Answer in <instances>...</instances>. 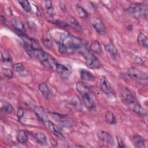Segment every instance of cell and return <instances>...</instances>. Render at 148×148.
<instances>
[{"mask_svg":"<svg viewBox=\"0 0 148 148\" xmlns=\"http://www.w3.org/2000/svg\"><path fill=\"white\" fill-rule=\"evenodd\" d=\"M97 135L98 137L105 142L108 143L109 144L113 143V137L109 132L103 130H99Z\"/></svg>","mask_w":148,"mask_h":148,"instance_id":"obj_11","label":"cell"},{"mask_svg":"<svg viewBox=\"0 0 148 148\" xmlns=\"http://www.w3.org/2000/svg\"><path fill=\"white\" fill-rule=\"evenodd\" d=\"M127 75L136 80H147V74L135 67H131L127 71Z\"/></svg>","mask_w":148,"mask_h":148,"instance_id":"obj_7","label":"cell"},{"mask_svg":"<svg viewBox=\"0 0 148 148\" xmlns=\"http://www.w3.org/2000/svg\"><path fill=\"white\" fill-rule=\"evenodd\" d=\"M71 102L72 105L73 106V108H75L76 110H77L79 111L82 110V102H81L80 98L77 96H76V95L74 96L72 98V99H71Z\"/></svg>","mask_w":148,"mask_h":148,"instance_id":"obj_20","label":"cell"},{"mask_svg":"<svg viewBox=\"0 0 148 148\" xmlns=\"http://www.w3.org/2000/svg\"><path fill=\"white\" fill-rule=\"evenodd\" d=\"M2 73L3 74L7 77L8 78H12L13 76V73L12 72V71L10 69H8V68H2Z\"/></svg>","mask_w":148,"mask_h":148,"instance_id":"obj_32","label":"cell"},{"mask_svg":"<svg viewBox=\"0 0 148 148\" xmlns=\"http://www.w3.org/2000/svg\"><path fill=\"white\" fill-rule=\"evenodd\" d=\"M13 68L14 69V71L17 72H23L25 70L24 66L23 65L22 63H16L13 66Z\"/></svg>","mask_w":148,"mask_h":148,"instance_id":"obj_31","label":"cell"},{"mask_svg":"<svg viewBox=\"0 0 148 148\" xmlns=\"http://www.w3.org/2000/svg\"><path fill=\"white\" fill-rule=\"evenodd\" d=\"M128 13L135 18H147V6L145 3H134L131 5L128 8Z\"/></svg>","mask_w":148,"mask_h":148,"instance_id":"obj_2","label":"cell"},{"mask_svg":"<svg viewBox=\"0 0 148 148\" xmlns=\"http://www.w3.org/2000/svg\"><path fill=\"white\" fill-rule=\"evenodd\" d=\"M75 10L76 12L77 15L82 18H85L87 17L88 13L87 11L82 6H75Z\"/></svg>","mask_w":148,"mask_h":148,"instance_id":"obj_24","label":"cell"},{"mask_svg":"<svg viewBox=\"0 0 148 148\" xmlns=\"http://www.w3.org/2000/svg\"><path fill=\"white\" fill-rule=\"evenodd\" d=\"M105 120L108 123L110 124H114L116 123V118L115 115L113 114V112L110 111H108L106 113Z\"/></svg>","mask_w":148,"mask_h":148,"instance_id":"obj_25","label":"cell"},{"mask_svg":"<svg viewBox=\"0 0 148 148\" xmlns=\"http://www.w3.org/2000/svg\"><path fill=\"white\" fill-rule=\"evenodd\" d=\"M91 24L98 34L103 35L105 33V25L102 20H101L99 18H92L91 21Z\"/></svg>","mask_w":148,"mask_h":148,"instance_id":"obj_8","label":"cell"},{"mask_svg":"<svg viewBox=\"0 0 148 148\" xmlns=\"http://www.w3.org/2000/svg\"><path fill=\"white\" fill-rule=\"evenodd\" d=\"M18 2L20 3L22 8L24 9V11L26 12H29L31 10V6L29 2L27 0H21L18 1Z\"/></svg>","mask_w":148,"mask_h":148,"instance_id":"obj_27","label":"cell"},{"mask_svg":"<svg viewBox=\"0 0 148 148\" xmlns=\"http://www.w3.org/2000/svg\"><path fill=\"white\" fill-rule=\"evenodd\" d=\"M132 109L134 112L140 116H144L146 114V110L137 102L132 106Z\"/></svg>","mask_w":148,"mask_h":148,"instance_id":"obj_22","label":"cell"},{"mask_svg":"<svg viewBox=\"0 0 148 148\" xmlns=\"http://www.w3.org/2000/svg\"><path fill=\"white\" fill-rule=\"evenodd\" d=\"M99 86L101 91L105 94L109 95L113 92V89L106 77H102L101 79Z\"/></svg>","mask_w":148,"mask_h":148,"instance_id":"obj_10","label":"cell"},{"mask_svg":"<svg viewBox=\"0 0 148 148\" xmlns=\"http://www.w3.org/2000/svg\"><path fill=\"white\" fill-rule=\"evenodd\" d=\"M90 49L91 51L95 52L97 53H100L102 51V49L101 46L99 44V43L98 41H93L90 46Z\"/></svg>","mask_w":148,"mask_h":148,"instance_id":"obj_26","label":"cell"},{"mask_svg":"<svg viewBox=\"0 0 148 148\" xmlns=\"http://www.w3.org/2000/svg\"><path fill=\"white\" fill-rule=\"evenodd\" d=\"M24 114V109H23L22 108H19L18 109V110H17V118H18L19 120H21V118L23 117Z\"/></svg>","mask_w":148,"mask_h":148,"instance_id":"obj_33","label":"cell"},{"mask_svg":"<svg viewBox=\"0 0 148 148\" xmlns=\"http://www.w3.org/2000/svg\"><path fill=\"white\" fill-rule=\"evenodd\" d=\"M56 71L64 79H68L71 74V72H72V70L71 68H69V67H68L66 66H65L62 64H60L58 63L57 65Z\"/></svg>","mask_w":148,"mask_h":148,"instance_id":"obj_9","label":"cell"},{"mask_svg":"<svg viewBox=\"0 0 148 148\" xmlns=\"http://www.w3.org/2000/svg\"><path fill=\"white\" fill-rule=\"evenodd\" d=\"M42 40H43V43L44 45L46 47H47L48 48H50L52 46L53 41H52V39L49 35H48V34L45 35L43 37Z\"/></svg>","mask_w":148,"mask_h":148,"instance_id":"obj_28","label":"cell"},{"mask_svg":"<svg viewBox=\"0 0 148 148\" xmlns=\"http://www.w3.org/2000/svg\"><path fill=\"white\" fill-rule=\"evenodd\" d=\"M35 112L37 116L39 117V119L41 121L45 122L47 120V115H46L45 110L42 108H41L40 107H38L35 110Z\"/></svg>","mask_w":148,"mask_h":148,"instance_id":"obj_18","label":"cell"},{"mask_svg":"<svg viewBox=\"0 0 148 148\" xmlns=\"http://www.w3.org/2000/svg\"><path fill=\"white\" fill-rule=\"evenodd\" d=\"M12 24L13 27L16 29L17 31L21 32H23L24 31V25L23 24V23L19 20L17 19H13L12 22Z\"/></svg>","mask_w":148,"mask_h":148,"instance_id":"obj_17","label":"cell"},{"mask_svg":"<svg viewBox=\"0 0 148 148\" xmlns=\"http://www.w3.org/2000/svg\"><path fill=\"white\" fill-rule=\"evenodd\" d=\"M105 49L106 51L113 57H116L118 53V51L116 46L112 43L110 42L105 45Z\"/></svg>","mask_w":148,"mask_h":148,"instance_id":"obj_13","label":"cell"},{"mask_svg":"<svg viewBox=\"0 0 148 148\" xmlns=\"http://www.w3.org/2000/svg\"><path fill=\"white\" fill-rule=\"evenodd\" d=\"M38 88H39L40 92L43 95V96L46 99H48L49 97V94H50V90H49V88L48 86L47 85V84L45 83H40L39 84Z\"/></svg>","mask_w":148,"mask_h":148,"instance_id":"obj_14","label":"cell"},{"mask_svg":"<svg viewBox=\"0 0 148 148\" xmlns=\"http://www.w3.org/2000/svg\"><path fill=\"white\" fill-rule=\"evenodd\" d=\"M137 41H138V44L139 45H140L141 46H142L143 47H146V48L147 47L148 39L145 34H143L142 33H140L138 35Z\"/></svg>","mask_w":148,"mask_h":148,"instance_id":"obj_16","label":"cell"},{"mask_svg":"<svg viewBox=\"0 0 148 148\" xmlns=\"http://www.w3.org/2000/svg\"><path fill=\"white\" fill-rule=\"evenodd\" d=\"M1 57L2 60L4 61L10 62L12 61V58L10 54L5 50L1 51Z\"/></svg>","mask_w":148,"mask_h":148,"instance_id":"obj_30","label":"cell"},{"mask_svg":"<svg viewBox=\"0 0 148 148\" xmlns=\"http://www.w3.org/2000/svg\"><path fill=\"white\" fill-rule=\"evenodd\" d=\"M45 6L46 11L49 15H50L51 16L54 15L55 12H54V8L52 5L51 1H45Z\"/></svg>","mask_w":148,"mask_h":148,"instance_id":"obj_23","label":"cell"},{"mask_svg":"<svg viewBox=\"0 0 148 148\" xmlns=\"http://www.w3.org/2000/svg\"><path fill=\"white\" fill-rule=\"evenodd\" d=\"M117 143H118V147H124L125 146L124 145V142L120 137L117 136Z\"/></svg>","mask_w":148,"mask_h":148,"instance_id":"obj_34","label":"cell"},{"mask_svg":"<svg viewBox=\"0 0 148 148\" xmlns=\"http://www.w3.org/2000/svg\"><path fill=\"white\" fill-rule=\"evenodd\" d=\"M85 106L89 109H93L95 107V98L90 89L80 94Z\"/></svg>","mask_w":148,"mask_h":148,"instance_id":"obj_5","label":"cell"},{"mask_svg":"<svg viewBox=\"0 0 148 148\" xmlns=\"http://www.w3.org/2000/svg\"><path fill=\"white\" fill-rule=\"evenodd\" d=\"M17 140L21 143H25L27 142L28 138L26 132L24 130H19L16 136Z\"/></svg>","mask_w":148,"mask_h":148,"instance_id":"obj_19","label":"cell"},{"mask_svg":"<svg viewBox=\"0 0 148 148\" xmlns=\"http://www.w3.org/2000/svg\"><path fill=\"white\" fill-rule=\"evenodd\" d=\"M133 142L134 145L137 147H145V140L139 135H135L133 136Z\"/></svg>","mask_w":148,"mask_h":148,"instance_id":"obj_15","label":"cell"},{"mask_svg":"<svg viewBox=\"0 0 148 148\" xmlns=\"http://www.w3.org/2000/svg\"><path fill=\"white\" fill-rule=\"evenodd\" d=\"M81 53L83 54L85 59L86 64L88 68L95 69L101 67V64L97 57L94 55L91 51L87 49V48L83 51Z\"/></svg>","mask_w":148,"mask_h":148,"instance_id":"obj_3","label":"cell"},{"mask_svg":"<svg viewBox=\"0 0 148 148\" xmlns=\"http://www.w3.org/2000/svg\"><path fill=\"white\" fill-rule=\"evenodd\" d=\"M57 43L58 50L64 54L68 51H79L82 53L87 49L83 40L67 33L61 34Z\"/></svg>","mask_w":148,"mask_h":148,"instance_id":"obj_1","label":"cell"},{"mask_svg":"<svg viewBox=\"0 0 148 148\" xmlns=\"http://www.w3.org/2000/svg\"><path fill=\"white\" fill-rule=\"evenodd\" d=\"M80 73L81 78L84 80L90 82L93 81L95 79L94 76L90 71L85 69H82L80 71Z\"/></svg>","mask_w":148,"mask_h":148,"instance_id":"obj_12","label":"cell"},{"mask_svg":"<svg viewBox=\"0 0 148 148\" xmlns=\"http://www.w3.org/2000/svg\"><path fill=\"white\" fill-rule=\"evenodd\" d=\"M49 114L54 120L64 127H68L72 125V119L68 115L60 114L56 112H49Z\"/></svg>","mask_w":148,"mask_h":148,"instance_id":"obj_4","label":"cell"},{"mask_svg":"<svg viewBox=\"0 0 148 148\" xmlns=\"http://www.w3.org/2000/svg\"><path fill=\"white\" fill-rule=\"evenodd\" d=\"M2 110L5 112L7 114H11L13 111V108L12 105L9 103V102H6L5 104L2 106Z\"/></svg>","mask_w":148,"mask_h":148,"instance_id":"obj_29","label":"cell"},{"mask_svg":"<svg viewBox=\"0 0 148 148\" xmlns=\"http://www.w3.org/2000/svg\"><path fill=\"white\" fill-rule=\"evenodd\" d=\"M35 139L40 145H45L47 143V138L42 132H37L35 134Z\"/></svg>","mask_w":148,"mask_h":148,"instance_id":"obj_21","label":"cell"},{"mask_svg":"<svg viewBox=\"0 0 148 148\" xmlns=\"http://www.w3.org/2000/svg\"><path fill=\"white\" fill-rule=\"evenodd\" d=\"M121 97L124 102L129 106L132 107L136 103L134 94L127 87H124L122 88Z\"/></svg>","mask_w":148,"mask_h":148,"instance_id":"obj_6","label":"cell"}]
</instances>
